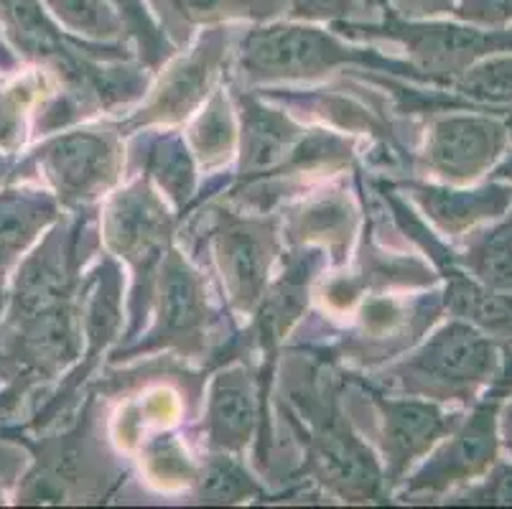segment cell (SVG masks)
<instances>
[{
	"mask_svg": "<svg viewBox=\"0 0 512 509\" xmlns=\"http://www.w3.org/2000/svg\"><path fill=\"white\" fill-rule=\"evenodd\" d=\"M347 67L385 69L400 77L426 82L408 62L362 46H349L342 34L309 26L306 21L260 23L245 34L237 51V72L248 84L319 79L334 69Z\"/></svg>",
	"mask_w": 512,
	"mask_h": 509,
	"instance_id": "obj_1",
	"label": "cell"
},
{
	"mask_svg": "<svg viewBox=\"0 0 512 509\" xmlns=\"http://www.w3.org/2000/svg\"><path fill=\"white\" fill-rule=\"evenodd\" d=\"M502 367V347L472 324L454 319L428 336L421 349L395 364L390 382L413 398L474 405Z\"/></svg>",
	"mask_w": 512,
	"mask_h": 509,
	"instance_id": "obj_2",
	"label": "cell"
},
{
	"mask_svg": "<svg viewBox=\"0 0 512 509\" xmlns=\"http://www.w3.org/2000/svg\"><path fill=\"white\" fill-rule=\"evenodd\" d=\"M352 41H393L408 51V64L431 84L451 87L479 59L512 51V26L482 28L464 21L385 16L380 23H334Z\"/></svg>",
	"mask_w": 512,
	"mask_h": 509,
	"instance_id": "obj_3",
	"label": "cell"
},
{
	"mask_svg": "<svg viewBox=\"0 0 512 509\" xmlns=\"http://www.w3.org/2000/svg\"><path fill=\"white\" fill-rule=\"evenodd\" d=\"M240 105V176L306 174V168L339 166L349 158V146L337 135L309 133L276 107H265L253 95L237 92Z\"/></svg>",
	"mask_w": 512,
	"mask_h": 509,
	"instance_id": "obj_4",
	"label": "cell"
},
{
	"mask_svg": "<svg viewBox=\"0 0 512 509\" xmlns=\"http://www.w3.org/2000/svg\"><path fill=\"white\" fill-rule=\"evenodd\" d=\"M510 387L495 380L474 403L472 415L436 443L434 454L406 482V497H439L479 482L500 461V408L510 398Z\"/></svg>",
	"mask_w": 512,
	"mask_h": 509,
	"instance_id": "obj_5",
	"label": "cell"
},
{
	"mask_svg": "<svg viewBox=\"0 0 512 509\" xmlns=\"http://www.w3.org/2000/svg\"><path fill=\"white\" fill-rule=\"evenodd\" d=\"M31 176L46 181L62 204L82 207L113 189L123 171L115 135L102 130H67L51 135L26 153Z\"/></svg>",
	"mask_w": 512,
	"mask_h": 509,
	"instance_id": "obj_6",
	"label": "cell"
},
{
	"mask_svg": "<svg viewBox=\"0 0 512 509\" xmlns=\"http://www.w3.org/2000/svg\"><path fill=\"white\" fill-rule=\"evenodd\" d=\"M477 112L444 115L428 125L423 161L431 174L451 186L477 184L490 176L510 148L505 120Z\"/></svg>",
	"mask_w": 512,
	"mask_h": 509,
	"instance_id": "obj_7",
	"label": "cell"
},
{
	"mask_svg": "<svg viewBox=\"0 0 512 509\" xmlns=\"http://www.w3.org/2000/svg\"><path fill=\"white\" fill-rule=\"evenodd\" d=\"M214 252L230 303L240 314H253L268 291V273L278 255L276 224L225 214L214 230Z\"/></svg>",
	"mask_w": 512,
	"mask_h": 509,
	"instance_id": "obj_8",
	"label": "cell"
},
{
	"mask_svg": "<svg viewBox=\"0 0 512 509\" xmlns=\"http://www.w3.org/2000/svg\"><path fill=\"white\" fill-rule=\"evenodd\" d=\"M171 235V214L153 194L146 179H138L128 189L115 194L105 209V240L136 268V283L143 296L151 293L153 268L161 263Z\"/></svg>",
	"mask_w": 512,
	"mask_h": 509,
	"instance_id": "obj_9",
	"label": "cell"
},
{
	"mask_svg": "<svg viewBox=\"0 0 512 509\" xmlns=\"http://www.w3.org/2000/svg\"><path fill=\"white\" fill-rule=\"evenodd\" d=\"M311 471L324 487L349 502H370L380 497L385 479L370 448L349 431L337 405H321L309 436Z\"/></svg>",
	"mask_w": 512,
	"mask_h": 509,
	"instance_id": "obj_10",
	"label": "cell"
},
{
	"mask_svg": "<svg viewBox=\"0 0 512 509\" xmlns=\"http://www.w3.org/2000/svg\"><path fill=\"white\" fill-rule=\"evenodd\" d=\"M227 28L212 26L199 36V44L186 56H179L176 62L166 67L164 77L151 92L146 105L123 125L125 130L141 128L153 123H179L189 118L204 97L212 90V82L225 64L227 51ZM120 128V130H123Z\"/></svg>",
	"mask_w": 512,
	"mask_h": 509,
	"instance_id": "obj_11",
	"label": "cell"
},
{
	"mask_svg": "<svg viewBox=\"0 0 512 509\" xmlns=\"http://www.w3.org/2000/svg\"><path fill=\"white\" fill-rule=\"evenodd\" d=\"M375 405L383 418V479L388 489L403 482L406 471L431 454L462 420V413L446 410L444 403L413 395L403 400L375 395Z\"/></svg>",
	"mask_w": 512,
	"mask_h": 509,
	"instance_id": "obj_12",
	"label": "cell"
},
{
	"mask_svg": "<svg viewBox=\"0 0 512 509\" xmlns=\"http://www.w3.org/2000/svg\"><path fill=\"white\" fill-rule=\"evenodd\" d=\"M158 316L156 326L148 334L146 344L133 347V352L161 347H179L186 352L202 344L204 326H207V296L197 270L181 258L179 252L169 250L158 263Z\"/></svg>",
	"mask_w": 512,
	"mask_h": 509,
	"instance_id": "obj_13",
	"label": "cell"
},
{
	"mask_svg": "<svg viewBox=\"0 0 512 509\" xmlns=\"http://www.w3.org/2000/svg\"><path fill=\"white\" fill-rule=\"evenodd\" d=\"M406 189L436 230L451 237H464L479 224L505 219L512 209V184L507 181L490 179L477 189L451 184H408Z\"/></svg>",
	"mask_w": 512,
	"mask_h": 509,
	"instance_id": "obj_14",
	"label": "cell"
},
{
	"mask_svg": "<svg viewBox=\"0 0 512 509\" xmlns=\"http://www.w3.org/2000/svg\"><path fill=\"white\" fill-rule=\"evenodd\" d=\"M0 31L6 34L13 51H23L26 59L54 64L57 72H69L82 59H92L77 54L82 46H100L62 31L41 0H0Z\"/></svg>",
	"mask_w": 512,
	"mask_h": 509,
	"instance_id": "obj_15",
	"label": "cell"
},
{
	"mask_svg": "<svg viewBox=\"0 0 512 509\" xmlns=\"http://www.w3.org/2000/svg\"><path fill=\"white\" fill-rule=\"evenodd\" d=\"M59 222V199L49 189L16 181L0 189V273L16 268Z\"/></svg>",
	"mask_w": 512,
	"mask_h": 509,
	"instance_id": "obj_16",
	"label": "cell"
},
{
	"mask_svg": "<svg viewBox=\"0 0 512 509\" xmlns=\"http://www.w3.org/2000/svg\"><path fill=\"white\" fill-rule=\"evenodd\" d=\"M258 426V387L248 367L214 377L207 405V441L214 451H240Z\"/></svg>",
	"mask_w": 512,
	"mask_h": 509,
	"instance_id": "obj_17",
	"label": "cell"
},
{
	"mask_svg": "<svg viewBox=\"0 0 512 509\" xmlns=\"http://www.w3.org/2000/svg\"><path fill=\"white\" fill-rule=\"evenodd\" d=\"M164 23L161 28L192 31V28L225 26L230 21L268 23L288 13V0H151Z\"/></svg>",
	"mask_w": 512,
	"mask_h": 509,
	"instance_id": "obj_18",
	"label": "cell"
},
{
	"mask_svg": "<svg viewBox=\"0 0 512 509\" xmlns=\"http://www.w3.org/2000/svg\"><path fill=\"white\" fill-rule=\"evenodd\" d=\"M446 278L444 306L454 319L467 321L497 342H512V291L482 286L459 268H451Z\"/></svg>",
	"mask_w": 512,
	"mask_h": 509,
	"instance_id": "obj_19",
	"label": "cell"
},
{
	"mask_svg": "<svg viewBox=\"0 0 512 509\" xmlns=\"http://www.w3.org/2000/svg\"><path fill=\"white\" fill-rule=\"evenodd\" d=\"M459 255H451L459 270L495 291H512V217L497 219L484 230L467 232Z\"/></svg>",
	"mask_w": 512,
	"mask_h": 509,
	"instance_id": "obj_20",
	"label": "cell"
},
{
	"mask_svg": "<svg viewBox=\"0 0 512 509\" xmlns=\"http://www.w3.org/2000/svg\"><path fill=\"white\" fill-rule=\"evenodd\" d=\"M143 171L156 181L164 194L176 207H184L197 186V168H194L192 151L186 148L184 138L176 133L158 135L146 146Z\"/></svg>",
	"mask_w": 512,
	"mask_h": 509,
	"instance_id": "obj_21",
	"label": "cell"
},
{
	"mask_svg": "<svg viewBox=\"0 0 512 509\" xmlns=\"http://www.w3.org/2000/svg\"><path fill=\"white\" fill-rule=\"evenodd\" d=\"M41 90L39 74L0 72V151L21 153L29 140L31 107Z\"/></svg>",
	"mask_w": 512,
	"mask_h": 509,
	"instance_id": "obj_22",
	"label": "cell"
},
{
	"mask_svg": "<svg viewBox=\"0 0 512 509\" xmlns=\"http://www.w3.org/2000/svg\"><path fill=\"white\" fill-rule=\"evenodd\" d=\"M454 95L464 97L474 107H512V51L492 54L451 82Z\"/></svg>",
	"mask_w": 512,
	"mask_h": 509,
	"instance_id": "obj_23",
	"label": "cell"
},
{
	"mask_svg": "<svg viewBox=\"0 0 512 509\" xmlns=\"http://www.w3.org/2000/svg\"><path fill=\"white\" fill-rule=\"evenodd\" d=\"M189 146L192 156L207 168L230 161L235 151V120L225 92H212L207 107L189 128Z\"/></svg>",
	"mask_w": 512,
	"mask_h": 509,
	"instance_id": "obj_24",
	"label": "cell"
},
{
	"mask_svg": "<svg viewBox=\"0 0 512 509\" xmlns=\"http://www.w3.org/2000/svg\"><path fill=\"white\" fill-rule=\"evenodd\" d=\"M49 16L69 36L90 44H107L123 36V21L105 0H41Z\"/></svg>",
	"mask_w": 512,
	"mask_h": 509,
	"instance_id": "obj_25",
	"label": "cell"
},
{
	"mask_svg": "<svg viewBox=\"0 0 512 509\" xmlns=\"http://www.w3.org/2000/svg\"><path fill=\"white\" fill-rule=\"evenodd\" d=\"M105 3L118 13L125 34L138 44L141 59L148 69H158L174 54L169 36L164 34V28L158 26L153 13L148 11L146 0H105Z\"/></svg>",
	"mask_w": 512,
	"mask_h": 509,
	"instance_id": "obj_26",
	"label": "cell"
},
{
	"mask_svg": "<svg viewBox=\"0 0 512 509\" xmlns=\"http://www.w3.org/2000/svg\"><path fill=\"white\" fill-rule=\"evenodd\" d=\"M260 494L255 479L245 474L235 459L227 456H212L204 466V474L199 479V502L207 504H232L242 499Z\"/></svg>",
	"mask_w": 512,
	"mask_h": 509,
	"instance_id": "obj_27",
	"label": "cell"
},
{
	"mask_svg": "<svg viewBox=\"0 0 512 509\" xmlns=\"http://www.w3.org/2000/svg\"><path fill=\"white\" fill-rule=\"evenodd\" d=\"M349 219H352V209L344 199L329 196V199H319V202L309 204L301 209L299 214H293L291 219V235L306 240V237H332V247L344 245L349 235H342L349 230Z\"/></svg>",
	"mask_w": 512,
	"mask_h": 509,
	"instance_id": "obj_28",
	"label": "cell"
},
{
	"mask_svg": "<svg viewBox=\"0 0 512 509\" xmlns=\"http://www.w3.org/2000/svg\"><path fill=\"white\" fill-rule=\"evenodd\" d=\"M451 504H492V507H512V464L497 461L479 482L459 489Z\"/></svg>",
	"mask_w": 512,
	"mask_h": 509,
	"instance_id": "obj_29",
	"label": "cell"
},
{
	"mask_svg": "<svg viewBox=\"0 0 512 509\" xmlns=\"http://www.w3.org/2000/svg\"><path fill=\"white\" fill-rule=\"evenodd\" d=\"M451 18L482 28L512 26V0H456Z\"/></svg>",
	"mask_w": 512,
	"mask_h": 509,
	"instance_id": "obj_30",
	"label": "cell"
},
{
	"mask_svg": "<svg viewBox=\"0 0 512 509\" xmlns=\"http://www.w3.org/2000/svg\"><path fill=\"white\" fill-rule=\"evenodd\" d=\"M357 0H288V16L293 21H347Z\"/></svg>",
	"mask_w": 512,
	"mask_h": 509,
	"instance_id": "obj_31",
	"label": "cell"
},
{
	"mask_svg": "<svg viewBox=\"0 0 512 509\" xmlns=\"http://www.w3.org/2000/svg\"><path fill=\"white\" fill-rule=\"evenodd\" d=\"M395 16L408 18H436L454 11L456 0H388Z\"/></svg>",
	"mask_w": 512,
	"mask_h": 509,
	"instance_id": "obj_32",
	"label": "cell"
},
{
	"mask_svg": "<svg viewBox=\"0 0 512 509\" xmlns=\"http://www.w3.org/2000/svg\"><path fill=\"white\" fill-rule=\"evenodd\" d=\"M31 176V168L26 163V156L21 153H6L0 151V189L16 181H26Z\"/></svg>",
	"mask_w": 512,
	"mask_h": 509,
	"instance_id": "obj_33",
	"label": "cell"
},
{
	"mask_svg": "<svg viewBox=\"0 0 512 509\" xmlns=\"http://www.w3.org/2000/svg\"><path fill=\"white\" fill-rule=\"evenodd\" d=\"M500 441L507 454L512 456V400L507 398L500 408Z\"/></svg>",
	"mask_w": 512,
	"mask_h": 509,
	"instance_id": "obj_34",
	"label": "cell"
},
{
	"mask_svg": "<svg viewBox=\"0 0 512 509\" xmlns=\"http://www.w3.org/2000/svg\"><path fill=\"white\" fill-rule=\"evenodd\" d=\"M18 69V59L13 54V46L8 44L6 34L0 31V72H16Z\"/></svg>",
	"mask_w": 512,
	"mask_h": 509,
	"instance_id": "obj_35",
	"label": "cell"
},
{
	"mask_svg": "<svg viewBox=\"0 0 512 509\" xmlns=\"http://www.w3.org/2000/svg\"><path fill=\"white\" fill-rule=\"evenodd\" d=\"M490 179L492 181H507V184H512V153H507V156L502 158L495 168H492Z\"/></svg>",
	"mask_w": 512,
	"mask_h": 509,
	"instance_id": "obj_36",
	"label": "cell"
},
{
	"mask_svg": "<svg viewBox=\"0 0 512 509\" xmlns=\"http://www.w3.org/2000/svg\"><path fill=\"white\" fill-rule=\"evenodd\" d=\"M505 125H507V135H510V146H512V110H510V115L505 118Z\"/></svg>",
	"mask_w": 512,
	"mask_h": 509,
	"instance_id": "obj_37",
	"label": "cell"
},
{
	"mask_svg": "<svg viewBox=\"0 0 512 509\" xmlns=\"http://www.w3.org/2000/svg\"><path fill=\"white\" fill-rule=\"evenodd\" d=\"M510 217H512V209H510Z\"/></svg>",
	"mask_w": 512,
	"mask_h": 509,
	"instance_id": "obj_38",
	"label": "cell"
}]
</instances>
